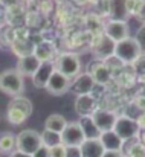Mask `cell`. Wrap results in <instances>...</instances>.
<instances>
[{
  "label": "cell",
  "mask_w": 145,
  "mask_h": 157,
  "mask_svg": "<svg viewBox=\"0 0 145 157\" xmlns=\"http://www.w3.org/2000/svg\"><path fill=\"white\" fill-rule=\"evenodd\" d=\"M25 90L23 76L17 72V69H8L0 73V92L9 96H20Z\"/></svg>",
  "instance_id": "1"
},
{
  "label": "cell",
  "mask_w": 145,
  "mask_h": 157,
  "mask_svg": "<svg viewBox=\"0 0 145 157\" xmlns=\"http://www.w3.org/2000/svg\"><path fill=\"white\" fill-rule=\"evenodd\" d=\"M142 55V48L135 37H128L115 46V56L124 64H133Z\"/></svg>",
  "instance_id": "2"
},
{
  "label": "cell",
  "mask_w": 145,
  "mask_h": 157,
  "mask_svg": "<svg viewBox=\"0 0 145 157\" xmlns=\"http://www.w3.org/2000/svg\"><path fill=\"white\" fill-rule=\"evenodd\" d=\"M41 136L38 131L35 130H23L18 133V136H15V150L22 151L25 154L32 156L40 147H41Z\"/></svg>",
  "instance_id": "3"
},
{
  "label": "cell",
  "mask_w": 145,
  "mask_h": 157,
  "mask_svg": "<svg viewBox=\"0 0 145 157\" xmlns=\"http://www.w3.org/2000/svg\"><path fill=\"white\" fill-rule=\"evenodd\" d=\"M55 69L63 73L66 78H69L70 81L81 73V61H80V56L75 55L72 52H66L61 53L57 61H55Z\"/></svg>",
  "instance_id": "4"
},
{
  "label": "cell",
  "mask_w": 145,
  "mask_h": 157,
  "mask_svg": "<svg viewBox=\"0 0 145 157\" xmlns=\"http://www.w3.org/2000/svg\"><path fill=\"white\" fill-rule=\"evenodd\" d=\"M113 131L125 142V140L139 137L141 127H139L138 121H135V119L130 117V116H118Z\"/></svg>",
  "instance_id": "5"
},
{
  "label": "cell",
  "mask_w": 145,
  "mask_h": 157,
  "mask_svg": "<svg viewBox=\"0 0 145 157\" xmlns=\"http://www.w3.org/2000/svg\"><path fill=\"white\" fill-rule=\"evenodd\" d=\"M104 34L115 43H119L130 37V28L125 20H110L104 26Z\"/></svg>",
  "instance_id": "6"
},
{
  "label": "cell",
  "mask_w": 145,
  "mask_h": 157,
  "mask_svg": "<svg viewBox=\"0 0 145 157\" xmlns=\"http://www.w3.org/2000/svg\"><path fill=\"white\" fill-rule=\"evenodd\" d=\"M86 140L84 133L78 122H67L66 128L61 133V142L64 147H81Z\"/></svg>",
  "instance_id": "7"
},
{
  "label": "cell",
  "mask_w": 145,
  "mask_h": 157,
  "mask_svg": "<svg viewBox=\"0 0 145 157\" xmlns=\"http://www.w3.org/2000/svg\"><path fill=\"white\" fill-rule=\"evenodd\" d=\"M115 46H116V43L112 41L105 34H102L95 38V41L92 44V51L99 61H107L110 56L115 55Z\"/></svg>",
  "instance_id": "8"
},
{
  "label": "cell",
  "mask_w": 145,
  "mask_h": 157,
  "mask_svg": "<svg viewBox=\"0 0 145 157\" xmlns=\"http://www.w3.org/2000/svg\"><path fill=\"white\" fill-rule=\"evenodd\" d=\"M92 119L95 122V125L98 127V130L101 133L104 131H112L115 128V124H116V113L115 111H110V110H104V108H96L92 114Z\"/></svg>",
  "instance_id": "9"
},
{
  "label": "cell",
  "mask_w": 145,
  "mask_h": 157,
  "mask_svg": "<svg viewBox=\"0 0 145 157\" xmlns=\"http://www.w3.org/2000/svg\"><path fill=\"white\" fill-rule=\"evenodd\" d=\"M70 84H72V81L55 69V72L52 73L48 86H46V90L53 96H60V95H64L70 90Z\"/></svg>",
  "instance_id": "10"
},
{
  "label": "cell",
  "mask_w": 145,
  "mask_h": 157,
  "mask_svg": "<svg viewBox=\"0 0 145 157\" xmlns=\"http://www.w3.org/2000/svg\"><path fill=\"white\" fill-rule=\"evenodd\" d=\"M95 84L96 82L93 81L92 75L89 72H83L72 79L70 92H73L76 96L78 95H87V93H92V90L95 89Z\"/></svg>",
  "instance_id": "11"
},
{
  "label": "cell",
  "mask_w": 145,
  "mask_h": 157,
  "mask_svg": "<svg viewBox=\"0 0 145 157\" xmlns=\"http://www.w3.org/2000/svg\"><path fill=\"white\" fill-rule=\"evenodd\" d=\"M55 72V63L53 61H41L37 72L32 75V82L37 89H46L52 73Z\"/></svg>",
  "instance_id": "12"
},
{
  "label": "cell",
  "mask_w": 145,
  "mask_h": 157,
  "mask_svg": "<svg viewBox=\"0 0 145 157\" xmlns=\"http://www.w3.org/2000/svg\"><path fill=\"white\" fill-rule=\"evenodd\" d=\"M41 64V61L34 55V53H29V55H25V56H20L18 61H17V72L25 78V76H31L37 72L38 66Z\"/></svg>",
  "instance_id": "13"
},
{
  "label": "cell",
  "mask_w": 145,
  "mask_h": 157,
  "mask_svg": "<svg viewBox=\"0 0 145 157\" xmlns=\"http://www.w3.org/2000/svg\"><path fill=\"white\" fill-rule=\"evenodd\" d=\"M89 73L92 75L93 81L96 84H101V86H105L108 84V81L112 79V70L107 67V64L104 61H99V59H95L90 67H89Z\"/></svg>",
  "instance_id": "14"
},
{
  "label": "cell",
  "mask_w": 145,
  "mask_h": 157,
  "mask_svg": "<svg viewBox=\"0 0 145 157\" xmlns=\"http://www.w3.org/2000/svg\"><path fill=\"white\" fill-rule=\"evenodd\" d=\"M96 110V99L92 96V93L87 95H78L75 98V111L81 116H90Z\"/></svg>",
  "instance_id": "15"
},
{
  "label": "cell",
  "mask_w": 145,
  "mask_h": 157,
  "mask_svg": "<svg viewBox=\"0 0 145 157\" xmlns=\"http://www.w3.org/2000/svg\"><path fill=\"white\" fill-rule=\"evenodd\" d=\"M99 142L104 147L105 151H122L124 140L112 130V131H104L99 134Z\"/></svg>",
  "instance_id": "16"
},
{
  "label": "cell",
  "mask_w": 145,
  "mask_h": 157,
  "mask_svg": "<svg viewBox=\"0 0 145 157\" xmlns=\"http://www.w3.org/2000/svg\"><path fill=\"white\" fill-rule=\"evenodd\" d=\"M107 2V12L110 20H125L128 17L127 12V0H105Z\"/></svg>",
  "instance_id": "17"
},
{
  "label": "cell",
  "mask_w": 145,
  "mask_h": 157,
  "mask_svg": "<svg viewBox=\"0 0 145 157\" xmlns=\"http://www.w3.org/2000/svg\"><path fill=\"white\" fill-rule=\"evenodd\" d=\"M80 148H81V157H102L105 151L99 139H86Z\"/></svg>",
  "instance_id": "18"
},
{
  "label": "cell",
  "mask_w": 145,
  "mask_h": 157,
  "mask_svg": "<svg viewBox=\"0 0 145 157\" xmlns=\"http://www.w3.org/2000/svg\"><path fill=\"white\" fill-rule=\"evenodd\" d=\"M78 124H80V127H81L86 139H99L101 131L98 130V127L95 125L92 116H81L80 121H78Z\"/></svg>",
  "instance_id": "19"
},
{
  "label": "cell",
  "mask_w": 145,
  "mask_h": 157,
  "mask_svg": "<svg viewBox=\"0 0 145 157\" xmlns=\"http://www.w3.org/2000/svg\"><path fill=\"white\" fill-rule=\"evenodd\" d=\"M67 125V121L63 114H58V113H53V114H49L45 121V128L50 130V131H55V133H63V130L66 128Z\"/></svg>",
  "instance_id": "20"
},
{
  "label": "cell",
  "mask_w": 145,
  "mask_h": 157,
  "mask_svg": "<svg viewBox=\"0 0 145 157\" xmlns=\"http://www.w3.org/2000/svg\"><path fill=\"white\" fill-rule=\"evenodd\" d=\"M8 108H17V110H20V111H23L28 117L32 114V102L28 99V98H25V96H14L11 101H9V104H8Z\"/></svg>",
  "instance_id": "21"
},
{
  "label": "cell",
  "mask_w": 145,
  "mask_h": 157,
  "mask_svg": "<svg viewBox=\"0 0 145 157\" xmlns=\"http://www.w3.org/2000/svg\"><path fill=\"white\" fill-rule=\"evenodd\" d=\"M40 136H41V144L46 145L48 148H53V147L63 144V142H61V134H60V133L50 131V130H46V128L40 133Z\"/></svg>",
  "instance_id": "22"
},
{
  "label": "cell",
  "mask_w": 145,
  "mask_h": 157,
  "mask_svg": "<svg viewBox=\"0 0 145 157\" xmlns=\"http://www.w3.org/2000/svg\"><path fill=\"white\" fill-rule=\"evenodd\" d=\"M12 151H15V136L6 131L0 134V153L11 154Z\"/></svg>",
  "instance_id": "23"
},
{
  "label": "cell",
  "mask_w": 145,
  "mask_h": 157,
  "mask_svg": "<svg viewBox=\"0 0 145 157\" xmlns=\"http://www.w3.org/2000/svg\"><path fill=\"white\" fill-rule=\"evenodd\" d=\"M138 139V137H136ZM133 139L131 145L127 148V150H122L121 153L124 154V157H145V145L142 142Z\"/></svg>",
  "instance_id": "24"
},
{
  "label": "cell",
  "mask_w": 145,
  "mask_h": 157,
  "mask_svg": "<svg viewBox=\"0 0 145 157\" xmlns=\"http://www.w3.org/2000/svg\"><path fill=\"white\" fill-rule=\"evenodd\" d=\"M52 53H53V48L49 43H41L38 46H34V55L40 61H52Z\"/></svg>",
  "instance_id": "25"
},
{
  "label": "cell",
  "mask_w": 145,
  "mask_h": 157,
  "mask_svg": "<svg viewBox=\"0 0 145 157\" xmlns=\"http://www.w3.org/2000/svg\"><path fill=\"white\" fill-rule=\"evenodd\" d=\"M6 119H8V122L12 124V125H22L23 122H26L28 116H26L23 111L17 110V108H8V111H6Z\"/></svg>",
  "instance_id": "26"
},
{
  "label": "cell",
  "mask_w": 145,
  "mask_h": 157,
  "mask_svg": "<svg viewBox=\"0 0 145 157\" xmlns=\"http://www.w3.org/2000/svg\"><path fill=\"white\" fill-rule=\"evenodd\" d=\"M142 3L144 2H141V0H127V12H128V15H131V14L138 15Z\"/></svg>",
  "instance_id": "27"
},
{
  "label": "cell",
  "mask_w": 145,
  "mask_h": 157,
  "mask_svg": "<svg viewBox=\"0 0 145 157\" xmlns=\"http://www.w3.org/2000/svg\"><path fill=\"white\" fill-rule=\"evenodd\" d=\"M133 66H135V70H136V73L139 76H145V55H141L133 63Z\"/></svg>",
  "instance_id": "28"
},
{
  "label": "cell",
  "mask_w": 145,
  "mask_h": 157,
  "mask_svg": "<svg viewBox=\"0 0 145 157\" xmlns=\"http://www.w3.org/2000/svg\"><path fill=\"white\" fill-rule=\"evenodd\" d=\"M49 157H66V147L61 144L53 148H49Z\"/></svg>",
  "instance_id": "29"
},
{
  "label": "cell",
  "mask_w": 145,
  "mask_h": 157,
  "mask_svg": "<svg viewBox=\"0 0 145 157\" xmlns=\"http://www.w3.org/2000/svg\"><path fill=\"white\" fill-rule=\"evenodd\" d=\"M66 157H81L80 147H66Z\"/></svg>",
  "instance_id": "30"
},
{
  "label": "cell",
  "mask_w": 145,
  "mask_h": 157,
  "mask_svg": "<svg viewBox=\"0 0 145 157\" xmlns=\"http://www.w3.org/2000/svg\"><path fill=\"white\" fill-rule=\"evenodd\" d=\"M135 38L138 40V43H139V44H141V48L144 49L145 48V25L139 29V31H138V35H136Z\"/></svg>",
  "instance_id": "31"
},
{
  "label": "cell",
  "mask_w": 145,
  "mask_h": 157,
  "mask_svg": "<svg viewBox=\"0 0 145 157\" xmlns=\"http://www.w3.org/2000/svg\"><path fill=\"white\" fill-rule=\"evenodd\" d=\"M32 157H49V148L46 145H41V147L32 154Z\"/></svg>",
  "instance_id": "32"
},
{
  "label": "cell",
  "mask_w": 145,
  "mask_h": 157,
  "mask_svg": "<svg viewBox=\"0 0 145 157\" xmlns=\"http://www.w3.org/2000/svg\"><path fill=\"white\" fill-rule=\"evenodd\" d=\"M102 157H124L121 151H104Z\"/></svg>",
  "instance_id": "33"
},
{
  "label": "cell",
  "mask_w": 145,
  "mask_h": 157,
  "mask_svg": "<svg viewBox=\"0 0 145 157\" xmlns=\"http://www.w3.org/2000/svg\"><path fill=\"white\" fill-rule=\"evenodd\" d=\"M17 3H18V0H0V5L5 6V8H11V6H14Z\"/></svg>",
  "instance_id": "34"
},
{
  "label": "cell",
  "mask_w": 145,
  "mask_h": 157,
  "mask_svg": "<svg viewBox=\"0 0 145 157\" xmlns=\"http://www.w3.org/2000/svg\"><path fill=\"white\" fill-rule=\"evenodd\" d=\"M9 157H32V156H29V154H25V153H22V151H12L11 154H9Z\"/></svg>",
  "instance_id": "35"
},
{
  "label": "cell",
  "mask_w": 145,
  "mask_h": 157,
  "mask_svg": "<svg viewBox=\"0 0 145 157\" xmlns=\"http://www.w3.org/2000/svg\"><path fill=\"white\" fill-rule=\"evenodd\" d=\"M138 17L145 23V3H142V6H141V9H139V12H138Z\"/></svg>",
  "instance_id": "36"
},
{
  "label": "cell",
  "mask_w": 145,
  "mask_h": 157,
  "mask_svg": "<svg viewBox=\"0 0 145 157\" xmlns=\"http://www.w3.org/2000/svg\"><path fill=\"white\" fill-rule=\"evenodd\" d=\"M141 142H142V144L145 145V131L142 133V136H141Z\"/></svg>",
  "instance_id": "37"
},
{
  "label": "cell",
  "mask_w": 145,
  "mask_h": 157,
  "mask_svg": "<svg viewBox=\"0 0 145 157\" xmlns=\"http://www.w3.org/2000/svg\"><path fill=\"white\" fill-rule=\"evenodd\" d=\"M141 2H144V3H145V0H141Z\"/></svg>",
  "instance_id": "38"
}]
</instances>
